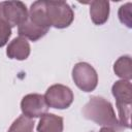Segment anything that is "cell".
<instances>
[{"instance_id":"6da1fadb","label":"cell","mask_w":132,"mask_h":132,"mask_svg":"<svg viewBox=\"0 0 132 132\" xmlns=\"http://www.w3.org/2000/svg\"><path fill=\"white\" fill-rule=\"evenodd\" d=\"M28 13L31 22L47 29L51 26L58 29L66 28L74 19L72 8L65 1H36Z\"/></svg>"},{"instance_id":"7a4b0ae2","label":"cell","mask_w":132,"mask_h":132,"mask_svg":"<svg viewBox=\"0 0 132 132\" xmlns=\"http://www.w3.org/2000/svg\"><path fill=\"white\" fill-rule=\"evenodd\" d=\"M82 114L86 119L91 120L100 126L111 128L116 132H122L124 129L116 118L111 103L102 97L94 96L90 98L89 102L82 108Z\"/></svg>"},{"instance_id":"3957f363","label":"cell","mask_w":132,"mask_h":132,"mask_svg":"<svg viewBox=\"0 0 132 132\" xmlns=\"http://www.w3.org/2000/svg\"><path fill=\"white\" fill-rule=\"evenodd\" d=\"M112 95L116 98V103L119 111V123L123 128H130L131 101H132V86L130 80H118L111 89Z\"/></svg>"},{"instance_id":"277c9868","label":"cell","mask_w":132,"mask_h":132,"mask_svg":"<svg viewBox=\"0 0 132 132\" xmlns=\"http://www.w3.org/2000/svg\"><path fill=\"white\" fill-rule=\"evenodd\" d=\"M72 78L75 85L84 92L93 91L98 84L96 70L86 62L76 63L72 69Z\"/></svg>"},{"instance_id":"5b68a950","label":"cell","mask_w":132,"mask_h":132,"mask_svg":"<svg viewBox=\"0 0 132 132\" xmlns=\"http://www.w3.org/2000/svg\"><path fill=\"white\" fill-rule=\"evenodd\" d=\"M44 99L48 107L64 109L71 105L73 101V93L70 88L64 85H53L46 90Z\"/></svg>"},{"instance_id":"8992f818","label":"cell","mask_w":132,"mask_h":132,"mask_svg":"<svg viewBox=\"0 0 132 132\" xmlns=\"http://www.w3.org/2000/svg\"><path fill=\"white\" fill-rule=\"evenodd\" d=\"M2 14L8 22L10 27L22 25L28 20L29 13L26 5L21 1H4L0 2Z\"/></svg>"},{"instance_id":"52a82bcc","label":"cell","mask_w":132,"mask_h":132,"mask_svg":"<svg viewBox=\"0 0 132 132\" xmlns=\"http://www.w3.org/2000/svg\"><path fill=\"white\" fill-rule=\"evenodd\" d=\"M21 109L24 116L28 118H39L47 112L48 105L43 95L28 94L21 101Z\"/></svg>"},{"instance_id":"ba28073f","label":"cell","mask_w":132,"mask_h":132,"mask_svg":"<svg viewBox=\"0 0 132 132\" xmlns=\"http://www.w3.org/2000/svg\"><path fill=\"white\" fill-rule=\"evenodd\" d=\"M6 55L10 59L26 60L30 55V45L26 38L16 37L7 46Z\"/></svg>"},{"instance_id":"9c48e42d","label":"cell","mask_w":132,"mask_h":132,"mask_svg":"<svg viewBox=\"0 0 132 132\" xmlns=\"http://www.w3.org/2000/svg\"><path fill=\"white\" fill-rule=\"evenodd\" d=\"M90 15L95 25L104 24L109 15V2L105 0H95L89 2Z\"/></svg>"},{"instance_id":"30bf717a","label":"cell","mask_w":132,"mask_h":132,"mask_svg":"<svg viewBox=\"0 0 132 132\" xmlns=\"http://www.w3.org/2000/svg\"><path fill=\"white\" fill-rule=\"evenodd\" d=\"M18 32L21 37L30 39L32 41H36V40L40 39L41 37H43L48 32V29L34 24L33 22H31L29 20V16H28V20L19 26Z\"/></svg>"},{"instance_id":"8fae6325","label":"cell","mask_w":132,"mask_h":132,"mask_svg":"<svg viewBox=\"0 0 132 132\" xmlns=\"http://www.w3.org/2000/svg\"><path fill=\"white\" fill-rule=\"evenodd\" d=\"M63 131V119L54 113H45L41 117L37 132H62Z\"/></svg>"},{"instance_id":"7c38bea8","label":"cell","mask_w":132,"mask_h":132,"mask_svg":"<svg viewBox=\"0 0 132 132\" xmlns=\"http://www.w3.org/2000/svg\"><path fill=\"white\" fill-rule=\"evenodd\" d=\"M114 73L125 80H130L132 77V61L129 56H123L117 60L113 65Z\"/></svg>"},{"instance_id":"4fadbf2b","label":"cell","mask_w":132,"mask_h":132,"mask_svg":"<svg viewBox=\"0 0 132 132\" xmlns=\"http://www.w3.org/2000/svg\"><path fill=\"white\" fill-rule=\"evenodd\" d=\"M34 120L23 114L11 124L7 132H34Z\"/></svg>"},{"instance_id":"5bb4252c","label":"cell","mask_w":132,"mask_h":132,"mask_svg":"<svg viewBox=\"0 0 132 132\" xmlns=\"http://www.w3.org/2000/svg\"><path fill=\"white\" fill-rule=\"evenodd\" d=\"M11 35V27L2 14L0 5V47L4 46Z\"/></svg>"},{"instance_id":"9a60e30c","label":"cell","mask_w":132,"mask_h":132,"mask_svg":"<svg viewBox=\"0 0 132 132\" xmlns=\"http://www.w3.org/2000/svg\"><path fill=\"white\" fill-rule=\"evenodd\" d=\"M119 19L127 27H132V4L127 3L122 5L119 9Z\"/></svg>"},{"instance_id":"2e32d148","label":"cell","mask_w":132,"mask_h":132,"mask_svg":"<svg viewBox=\"0 0 132 132\" xmlns=\"http://www.w3.org/2000/svg\"><path fill=\"white\" fill-rule=\"evenodd\" d=\"M99 132H116V131L111 128H108V127H102Z\"/></svg>"}]
</instances>
